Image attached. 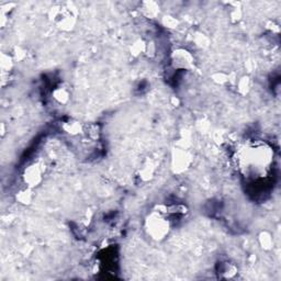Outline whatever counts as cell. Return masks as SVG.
I'll use <instances>...</instances> for the list:
<instances>
[{
  "instance_id": "6da1fadb",
  "label": "cell",
  "mask_w": 281,
  "mask_h": 281,
  "mask_svg": "<svg viewBox=\"0 0 281 281\" xmlns=\"http://www.w3.org/2000/svg\"><path fill=\"white\" fill-rule=\"evenodd\" d=\"M149 228L155 239H161L168 232V223L161 218H154L149 221Z\"/></svg>"
}]
</instances>
